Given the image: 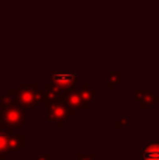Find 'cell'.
<instances>
[{"label":"cell","mask_w":159,"mask_h":160,"mask_svg":"<svg viewBox=\"0 0 159 160\" xmlns=\"http://www.w3.org/2000/svg\"><path fill=\"white\" fill-rule=\"evenodd\" d=\"M145 160H159V146H151L144 153Z\"/></svg>","instance_id":"obj_1"}]
</instances>
